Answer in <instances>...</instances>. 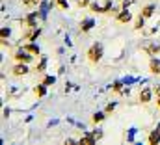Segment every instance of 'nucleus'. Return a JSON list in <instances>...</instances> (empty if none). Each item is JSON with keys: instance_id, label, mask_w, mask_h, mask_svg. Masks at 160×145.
Here are the masks:
<instances>
[{"instance_id": "obj_1", "label": "nucleus", "mask_w": 160, "mask_h": 145, "mask_svg": "<svg viewBox=\"0 0 160 145\" xmlns=\"http://www.w3.org/2000/svg\"><path fill=\"white\" fill-rule=\"evenodd\" d=\"M86 56H88V60H89L91 63L101 62V58H102V45H101V43H93V45L88 48Z\"/></svg>"}, {"instance_id": "obj_2", "label": "nucleus", "mask_w": 160, "mask_h": 145, "mask_svg": "<svg viewBox=\"0 0 160 145\" xmlns=\"http://www.w3.org/2000/svg\"><path fill=\"white\" fill-rule=\"evenodd\" d=\"M13 60H15V62H19V63H30V62L34 60V54H32V52H28L24 47H21V48L13 54Z\"/></svg>"}, {"instance_id": "obj_3", "label": "nucleus", "mask_w": 160, "mask_h": 145, "mask_svg": "<svg viewBox=\"0 0 160 145\" xmlns=\"http://www.w3.org/2000/svg\"><path fill=\"white\" fill-rule=\"evenodd\" d=\"M153 91H155V89H151V88H143V89L140 91V102H142V104H147V102H151Z\"/></svg>"}, {"instance_id": "obj_4", "label": "nucleus", "mask_w": 160, "mask_h": 145, "mask_svg": "<svg viewBox=\"0 0 160 145\" xmlns=\"http://www.w3.org/2000/svg\"><path fill=\"white\" fill-rule=\"evenodd\" d=\"M28 71H30V69H28V63H19V62H17V65L11 69V72H13L15 76H24V74H28Z\"/></svg>"}, {"instance_id": "obj_5", "label": "nucleus", "mask_w": 160, "mask_h": 145, "mask_svg": "<svg viewBox=\"0 0 160 145\" xmlns=\"http://www.w3.org/2000/svg\"><path fill=\"white\" fill-rule=\"evenodd\" d=\"M143 52H147L149 56H157L160 52V45H157V43H147V45H143Z\"/></svg>"}, {"instance_id": "obj_6", "label": "nucleus", "mask_w": 160, "mask_h": 145, "mask_svg": "<svg viewBox=\"0 0 160 145\" xmlns=\"http://www.w3.org/2000/svg\"><path fill=\"white\" fill-rule=\"evenodd\" d=\"M116 19H118V22H128V21H130V11H128L127 8H123L119 13L116 15Z\"/></svg>"}, {"instance_id": "obj_7", "label": "nucleus", "mask_w": 160, "mask_h": 145, "mask_svg": "<svg viewBox=\"0 0 160 145\" xmlns=\"http://www.w3.org/2000/svg\"><path fill=\"white\" fill-rule=\"evenodd\" d=\"M93 26H95V21H93V19H84V21L80 22V30H82V32H89Z\"/></svg>"}, {"instance_id": "obj_8", "label": "nucleus", "mask_w": 160, "mask_h": 145, "mask_svg": "<svg viewBox=\"0 0 160 145\" xmlns=\"http://www.w3.org/2000/svg\"><path fill=\"white\" fill-rule=\"evenodd\" d=\"M147 142H149V145H157V143H160V130H158V128H157V130H153V132L149 134Z\"/></svg>"}, {"instance_id": "obj_9", "label": "nucleus", "mask_w": 160, "mask_h": 145, "mask_svg": "<svg viewBox=\"0 0 160 145\" xmlns=\"http://www.w3.org/2000/svg\"><path fill=\"white\" fill-rule=\"evenodd\" d=\"M149 71L153 72V74H160V60L153 58V60L149 62Z\"/></svg>"}, {"instance_id": "obj_10", "label": "nucleus", "mask_w": 160, "mask_h": 145, "mask_svg": "<svg viewBox=\"0 0 160 145\" xmlns=\"http://www.w3.org/2000/svg\"><path fill=\"white\" fill-rule=\"evenodd\" d=\"M153 13H155V6H153V4H147V6H143V8H142V15H143L145 19L153 17Z\"/></svg>"}, {"instance_id": "obj_11", "label": "nucleus", "mask_w": 160, "mask_h": 145, "mask_svg": "<svg viewBox=\"0 0 160 145\" xmlns=\"http://www.w3.org/2000/svg\"><path fill=\"white\" fill-rule=\"evenodd\" d=\"M28 52H32L34 56H39V47L38 45H34V43H26V45H22Z\"/></svg>"}, {"instance_id": "obj_12", "label": "nucleus", "mask_w": 160, "mask_h": 145, "mask_svg": "<svg viewBox=\"0 0 160 145\" xmlns=\"http://www.w3.org/2000/svg\"><path fill=\"white\" fill-rule=\"evenodd\" d=\"M95 140H97V138L91 134V136H84V138H80L78 143L80 145H93V143H95Z\"/></svg>"}, {"instance_id": "obj_13", "label": "nucleus", "mask_w": 160, "mask_h": 145, "mask_svg": "<svg viewBox=\"0 0 160 145\" xmlns=\"http://www.w3.org/2000/svg\"><path fill=\"white\" fill-rule=\"evenodd\" d=\"M104 117H106V112H97V113H95V115L91 117V121H93V123L97 125V123H101V121H102Z\"/></svg>"}, {"instance_id": "obj_14", "label": "nucleus", "mask_w": 160, "mask_h": 145, "mask_svg": "<svg viewBox=\"0 0 160 145\" xmlns=\"http://www.w3.org/2000/svg\"><path fill=\"white\" fill-rule=\"evenodd\" d=\"M34 93H36V97H43V95L47 93V84H39V86L36 88V91H34Z\"/></svg>"}, {"instance_id": "obj_15", "label": "nucleus", "mask_w": 160, "mask_h": 145, "mask_svg": "<svg viewBox=\"0 0 160 145\" xmlns=\"http://www.w3.org/2000/svg\"><path fill=\"white\" fill-rule=\"evenodd\" d=\"M143 21H145V17L140 13V17H138L136 22H134V28H136V30H142V28H143Z\"/></svg>"}, {"instance_id": "obj_16", "label": "nucleus", "mask_w": 160, "mask_h": 145, "mask_svg": "<svg viewBox=\"0 0 160 145\" xmlns=\"http://www.w3.org/2000/svg\"><path fill=\"white\" fill-rule=\"evenodd\" d=\"M114 91H116V93H119V91H123V82H121V80H118V82H114Z\"/></svg>"}, {"instance_id": "obj_17", "label": "nucleus", "mask_w": 160, "mask_h": 145, "mask_svg": "<svg viewBox=\"0 0 160 145\" xmlns=\"http://www.w3.org/2000/svg\"><path fill=\"white\" fill-rule=\"evenodd\" d=\"M38 2H41V0H22V4H24L26 8H32V6H36Z\"/></svg>"}, {"instance_id": "obj_18", "label": "nucleus", "mask_w": 160, "mask_h": 145, "mask_svg": "<svg viewBox=\"0 0 160 145\" xmlns=\"http://www.w3.org/2000/svg\"><path fill=\"white\" fill-rule=\"evenodd\" d=\"M56 6L62 9H67V0H56Z\"/></svg>"}, {"instance_id": "obj_19", "label": "nucleus", "mask_w": 160, "mask_h": 145, "mask_svg": "<svg viewBox=\"0 0 160 145\" xmlns=\"http://www.w3.org/2000/svg\"><path fill=\"white\" fill-rule=\"evenodd\" d=\"M114 110H116V102H110V104L106 106V110H104V112H106V113H112Z\"/></svg>"}, {"instance_id": "obj_20", "label": "nucleus", "mask_w": 160, "mask_h": 145, "mask_svg": "<svg viewBox=\"0 0 160 145\" xmlns=\"http://www.w3.org/2000/svg\"><path fill=\"white\" fill-rule=\"evenodd\" d=\"M91 2H93V0H78V6L80 8H86V6H89Z\"/></svg>"}, {"instance_id": "obj_21", "label": "nucleus", "mask_w": 160, "mask_h": 145, "mask_svg": "<svg viewBox=\"0 0 160 145\" xmlns=\"http://www.w3.org/2000/svg\"><path fill=\"white\" fill-rule=\"evenodd\" d=\"M45 65H47V60L43 58V60H41V63L38 65V67H36V71H43V69H45Z\"/></svg>"}, {"instance_id": "obj_22", "label": "nucleus", "mask_w": 160, "mask_h": 145, "mask_svg": "<svg viewBox=\"0 0 160 145\" xmlns=\"http://www.w3.org/2000/svg\"><path fill=\"white\" fill-rule=\"evenodd\" d=\"M43 84H47V86H50V84H54V76H47V78L43 80Z\"/></svg>"}, {"instance_id": "obj_23", "label": "nucleus", "mask_w": 160, "mask_h": 145, "mask_svg": "<svg viewBox=\"0 0 160 145\" xmlns=\"http://www.w3.org/2000/svg\"><path fill=\"white\" fill-rule=\"evenodd\" d=\"M155 93H157V104H158V108H160V86L155 88Z\"/></svg>"}, {"instance_id": "obj_24", "label": "nucleus", "mask_w": 160, "mask_h": 145, "mask_svg": "<svg viewBox=\"0 0 160 145\" xmlns=\"http://www.w3.org/2000/svg\"><path fill=\"white\" fill-rule=\"evenodd\" d=\"M9 37V28H2V39Z\"/></svg>"}, {"instance_id": "obj_25", "label": "nucleus", "mask_w": 160, "mask_h": 145, "mask_svg": "<svg viewBox=\"0 0 160 145\" xmlns=\"http://www.w3.org/2000/svg\"><path fill=\"white\" fill-rule=\"evenodd\" d=\"M128 4H130V0H123V8H127Z\"/></svg>"}]
</instances>
